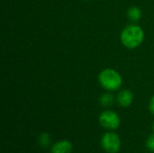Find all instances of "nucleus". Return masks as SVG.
I'll return each mask as SVG.
<instances>
[{
  "label": "nucleus",
  "mask_w": 154,
  "mask_h": 153,
  "mask_svg": "<svg viewBox=\"0 0 154 153\" xmlns=\"http://www.w3.org/2000/svg\"><path fill=\"white\" fill-rule=\"evenodd\" d=\"M120 40L125 47L128 49H135L143 42L144 32L141 26L137 24H130L122 31Z\"/></svg>",
  "instance_id": "1"
},
{
  "label": "nucleus",
  "mask_w": 154,
  "mask_h": 153,
  "mask_svg": "<svg viewBox=\"0 0 154 153\" xmlns=\"http://www.w3.org/2000/svg\"><path fill=\"white\" fill-rule=\"evenodd\" d=\"M98 82L107 91H116L123 84V78L120 73L113 69H105L98 75Z\"/></svg>",
  "instance_id": "2"
},
{
  "label": "nucleus",
  "mask_w": 154,
  "mask_h": 153,
  "mask_svg": "<svg viewBox=\"0 0 154 153\" xmlns=\"http://www.w3.org/2000/svg\"><path fill=\"white\" fill-rule=\"evenodd\" d=\"M101 146L107 153H117L121 148L119 136L115 133H106L101 138Z\"/></svg>",
  "instance_id": "3"
},
{
  "label": "nucleus",
  "mask_w": 154,
  "mask_h": 153,
  "mask_svg": "<svg viewBox=\"0 0 154 153\" xmlns=\"http://www.w3.org/2000/svg\"><path fill=\"white\" fill-rule=\"evenodd\" d=\"M98 121L101 126L108 130H116L121 123L119 115L112 110H106L102 112L99 115Z\"/></svg>",
  "instance_id": "4"
},
{
  "label": "nucleus",
  "mask_w": 154,
  "mask_h": 153,
  "mask_svg": "<svg viewBox=\"0 0 154 153\" xmlns=\"http://www.w3.org/2000/svg\"><path fill=\"white\" fill-rule=\"evenodd\" d=\"M118 105L122 107H128L132 105L134 101V95L128 89H124L119 92L116 97Z\"/></svg>",
  "instance_id": "5"
},
{
  "label": "nucleus",
  "mask_w": 154,
  "mask_h": 153,
  "mask_svg": "<svg viewBox=\"0 0 154 153\" xmlns=\"http://www.w3.org/2000/svg\"><path fill=\"white\" fill-rule=\"evenodd\" d=\"M72 148V143L69 141L61 140L52 145L51 149V153H71Z\"/></svg>",
  "instance_id": "6"
},
{
  "label": "nucleus",
  "mask_w": 154,
  "mask_h": 153,
  "mask_svg": "<svg viewBox=\"0 0 154 153\" xmlns=\"http://www.w3.org/2000/svg\"><path fill=\"white\" fill-rule=\"evenodd\" d=\"M127 16L128 18L133 22H137L142 17V11L137 6H132L127 11Z\"/></svg>",
  "instance_id": "7"
},
{
  "label": "nucleus",
  "mask_w": 154,
  "mask_h": 153,
  "mask_svg": "<svg viewBox=\"0 0 154 153\" xmlns=\"http://www.w3.org/2000/svg\"><path fill=\"white\" fill-rule=\"evenodd\" d=\"M99 101H100V104L105 106V107H107V106H110L113 105L114 103V96L110 93H106L104 95H102L99 98Z\"/></svg>",
  "instance_id": "8"
},
{
  "label": "nucleus",
  "mask_w": 154,
  "mask_h": 153,
  "mask_svg": "<svg viewBox=\"0 0 154 153\" xmlns=\"http://www.w3.org/2000/svg\"><path fill=\"white\" fill-rule=\"evenodd\" d=\"M39 144L42 148H48L51 143V136L48 133H43L39 136Z\"/></svg>",
  "instance_id": "9"
},
{
  "label": "nucleus",
  "mask_w": 154,
  "mask_h": 153,
  "mask_svg": "<svg viewBox=\"0 0 154 153\" xmlns=\"http://www.w3.org/2000/svg\"><path fill=\"white\" fill-rule=\"evenodd\" d=\"M146 147L151 152H154V133L148 137L146 141Z\"/></svg>",
  "instance_id": "10"
},
{
  "label": "nucleus",
  "mask_w": 154,
  "mask_h": 153,
  "mask_svg": "<svg viewBox=\"0 0 154 153\" xmlns=\"http://www.w3.org/2000/svg\"><path fill=\"white\" fill-rule=\"evenodd\" d=\"M149 110L151 111L152 114L154 115V96L151 98L150 103H149Z\"/></svg>",
  "instance_id": "11"
},
{
  "label": "nucleus",
  "mask_w": 154,
  "mask_h": 153,
  "mask_svg": "<svg viewBox=\"0 0 154 153\" xmlns=\"http://www.w3.org/2000/svg\"><path fill=\"white\" fill-rule=\"evenodd\" d=\"M153 131H154V123H153Z\"/></svg>",
  "instance_id": "12"
},
{
  "label": "nucleus",
  "mask_w": 154,
  "mask_h": 153,
  "mask_svg": "<svg viewBox=\"0 0 154 153\" xmlns=\"http://www.w3.org/2000/svg\"><path fill=\"white\" fill-rule=\"evenodd\" d=\"M86 1H88V0H86Z\"/></svg>",
  "instance_id": "13"
}]
</instances>
